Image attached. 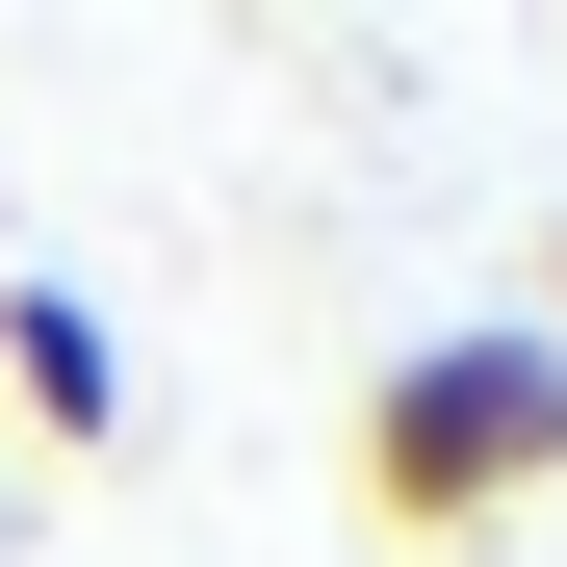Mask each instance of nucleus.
Here are the masks:
<instances>
[{
	"instance_id": "obj_2",
	"label": "nucleus",
	"mask_w": 567,
	"mask_h": 567,
	"mask_svg": "<svg viewBox=\"0 0 567 567\" xmlns=\"http://www.w3.org/2000/svg\"><path fill=\"white\" fill-rule=\"evenodd\" d=\"M0 413H27L52 464L130 439V361H104V310H78V284H0Z\"/></svg>"
},
{
	"instance_id": "obj_1",
	"label": "nucleus",
	"mask_w": 567,
	"mask_h": 567,
	"mask_svg": "<svg viewBox=\"0 0 567 567\" xmlns=\"http://www.w3.org/2000/svg\"><path fill=\"white\" fill-rule=\"evenodd\" d=\"M336 464H361L388 542H516L567 491V336H388L361 413H336Z\"/></svg>"
}]
</instances>
